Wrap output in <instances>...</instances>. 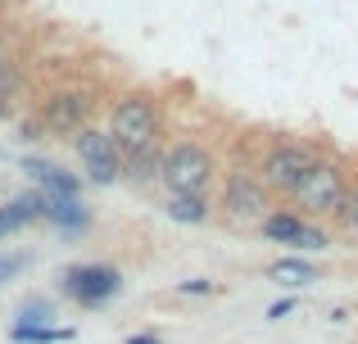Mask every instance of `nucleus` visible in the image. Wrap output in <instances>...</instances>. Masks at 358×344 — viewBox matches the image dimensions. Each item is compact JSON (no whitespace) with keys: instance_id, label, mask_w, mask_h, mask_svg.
<instances>
[{"instance_id":"1","label":"nucleus","mask_w":358,"mask_h":344,"mask_svg":"<svg viewBox=\"0 0 358 344\" xmlns=\"http://www.w3.org/2000/svg\"><path fill=\"white\" fill-rule=\"evenodd\" d=\"M218 154L200 141H173L164 150V186L168 195H209L218 186Z\"/></svg>"},{"instance_id":"2","label":"nucleus","mask_w":358,"mask_h":344,"mask_svg":"<svg viewBox=\"0 0 358 344\" xmlns=\"http://www.w3.org/2000/svg\"><path fill=\"white\" fill-rule=\"evenodd\" d=\"M345 195H350V172H345V163L317 159L313 168L304 172V181L290 190V200H295L299 218L317 222V218H336L341 204H345Z\"/></svg>"},{"instance_id":"3","label":"nucleus","mask_w":358,"mask_h":344,"mask_svg":"<svg viewBox=\"0 0 358 344\" xmlns=\"http://www.w3.org/2000/svg\"><path fill=\"white\" fill-rule=\"evenodd\" d=\"M109 136H114V145L122 154L131 150H145V145L159 141V132H164V118H159V105L150 96H118L114 105H109Z\"/></svg>"},{"instance_id":"4","label":"nucleus","mask_w":358,"mask_h":344,"mask_svg":"<svg viewBox=\"0 0 358 344\" xmlns=\"http://www.w3.org/2000/svg\"><path fill=\"white\" fill-rule=\"evenodd\" d=\"M218 213L231 222V227H259V222L272 213V190H268V186H263L254 172L231 168V172H222Z\"/></svg>"},{"instance_id":"5","label":"nucleus","mask_w":358,"mask_h":344,"mask_svg":"<svg viewBox=\"0 0 358 344\" xmlns=\"http://www.w3.org/2000/svg\"><path fill=\"white\" fill-rule=\"evenodd\" d=\"M317 159H322V154H317L313 145H304V141H272L268 150L259 154V168H254V177H259L268 190L290 195L299 181H304V172L313 168Z\"/></svg>"},{"instance_id":"6","label":"nucleus","mask_w":358,"mask_h":344,"mask_svg":"<svg viewBox=\"0 0 358 344\" xmlns=\"http://www.w3.org/2000/svg\"><path fill=\"white\" fill-rule=\"evenodd\" d=\"M91 114H96V100L82 87H55L36 105V118L50 136H78L82 127H91Z\"/></svg>"},{"instance_id":"7","label":"nucleus","mask_w":358,"mask_h":344,"mask_svg":"<svg viewBox=\"0 0 358 344\" xmlns=\"http://www.w3.org/2000/svg\"><path fill=\"white\" fill-rule=\"evenodd\" d=\"M59 290H64V299H73L78 308H105L122 290V272L114 263H78L59 276Z\"/></svg>"},{"instance_id":"8","label":"nucleus","mask_w":358,"mask_h":344,"mask_svg":"<svg viewBox=\"0 0 358 344\" xmlns=\"http://www.w3.org/2000/svg\"><path fill=\"white\" fill-rule=\"evenodd\" d=\"M73 154H78L82 168H87V181H96V186L122 181V150L114 145L109 132H100V127H82V132L73 136Z\"/></svg>"},{"instance_id":"9","label":"nucleus","mask_w":358,"mask_h":344,"mask_svg":"<svg viewBox=\"0 0 358 344\" xmlns=\"http://www.w3.org/2000/svg\"><path fill=\"white\" fill-rule=\"evenodd\" d=\"M32 222H45V195L36 190V186L0 204V240L14 236V231H23V227H32Z\"/></svg>"},{"instance_id":"10","label":"nucleus","mask_w":358,"mask_h":344,"mask_svg":"<svg viewBox=\"0 0 358 344\" xmlns=\"http://www.w3.org/2000/svg\"><path fill=\"white\" fill-rule=\"evenodd\" d=\"M164 150L168 145H145V150H131L122 154V181L127 186H155L164 181Z\"/></svg>"},{"instance_id":"11","label":"nucleus","mask_w":358,"mask_h":344,"mask_svg":"<svg viewBox=\"0 0 358 344\" xmlns=\"http://www.w3.org/2000/svg\"><path fill=\"white\" fill-rule=\"evenodd\" d=\"M23 172L36 181V190H41L45 200H59V195H78L82 190L78 177L64 172V168H55V163H45V159H23Z\"/></svg>"},{"instance_id":"12","label":"nucleus","mask_w":358,"mask_h":344,"mask_svg":"<svg viewBox=\"0 0 358 344\" xmlns=\"http://www.w3.org/2000/svg\"><path fill=\"white\" fill-rule=\"evenodd\" d=\"M45 222H55L64 236H82L91 227V209L78 195H59V200H45Z\"/></svg>"},{"instance_id":"13","label":"nucleus","mask_w":358,"mask_h":344,"mask_svg":"<svg viewBox=\"0 0 358 344\" xmlns=\"http://www.w3.org/2000/svg\"><path fill=\"white\" fill-rule=\"evenodd\" d=\"M164 213L173 222H182V227H204V222H209L218 209H213L209 195H168V200H164Z\"/></svg>"},{"instance_id":"14","label":"nucleus","mask_w":358,"mask_h":344,"mask_svg":"<svg viewBox=\"0 0 358 344\" xmlns=\"http://www.w3.org/2000/svg\"><path fill=\"white\" fill-rule=\"evenodd\" d=\"M304 222H308V218H299L295 209H272L268 218L259 222V231L272 240V245H290V249H295V240H299V227H304Z\"/></svg>"},{"instance_id":"15","label":"nucleus","mask_w":358,"mask_h":344,"mask_svg":"<svg viewBox=\"0 0 358 344\" xmlns=\"http://www.w3.org/2000/svg\"><path fill=\"white\" fill-rule=\"evenodd\" d=\"M268 276H272V281H281V285H313L317 281V267L308 263V258H277V263L268 267Z\"/></svg>"},{"instance_id":"16","label":"nucleus","mask_w":358,"mask_h":344,"mask_svg":"<svg viewBox=\"0 0 358 344\" xmlns=\"http://www.w3.org/2000/svg\"><path fill=\"white\" fill-rule=\"evenodd\" d=\"M14 344H69L73 327H9Z\"/></svg>"},{"instance_id":"17","label":"nucleus","mask_w":358,"mask_h":344,"mask_svg":"<svg viewBox=\"0 0 358 344\" xmlns=\"http://www.w3.org/2000/svg\"><path fill=\"white\" fill-rule=\"evenodd\" d=\"M50 317H55V304L50 299H32V304H23V308H18V322H14V327H50Z\"/></svg>"},{"instance_id":"18","label":"nucleus","mask_w":358,"mask_h":344,"mask_svg":"<svg viewBox=\"0 0 358 344\" xmlns=\"http://www.w3.org/2000/svg\"><path fill=\"white\" fill-rule=\"evenodd\" d=\"M327 245H331V231L327 227H317V222H304V227H299V240H295L299 254H313V249H327Z\"/></svg>"},{"instance_id":"19","label":"nucleus","mask_w":358,"mask_h":344,"mask_svg":"<svg viewBox=\"0 0 358 344\" xmlns=\"http://www.w3.org/2000/svg\"><path fill=\"white\" fill-rule=\"evenodd\" d=\"M18 91H23V73H18V63L14 59H0V96L14 100Z\"/></svg>"},{"instance_id":"20","label":"nucleus","mask_w":358,"mask_h":344,"mask_svg":"<svg viewBox=\"0 0 358 344\" xmlns=\"http://www.w3.org/2000/svg\"><path fill=\"white\" fill-rule=\"evenodd\" d=\"M336 218L345 222V231H350V236H358V181L350 186V195H345V204H341V213H336Z\"/></svg>"},{"instance_id":"21","label":"nucleus","mask_w":358,"mask_h":344,"mask_svg":"<svg viewBox=\"0 0 358 344\" xmlns=\"http://www.w3.org/2000/svg\"><path fill=\"white\" fill-rule=\"evenodd\" d=\"M27 267V254H0V285L5 281H14L18 272Z\"/></svg>"},{"instance_id":"22","label":"nucleus","mask_w":358,"mask_h":344,"mask_svg":"<svg viewBox=\"0 0 358 344\" xmlns=\"http://www.w3.org/2000/svg\"><path fill=\"white\" fill-rule=\"evenodd\" d=\"M177 290H182V294H218V285H213V281H200V276H195V281H182Z\"/></svg>"},{"instance_id":"23","label":"nucleus","mask_w":358,"mask_h":344,"mask_svg":"<svg viewBox=\"0 0 358 344\" xmlns=\"http://www.w3.org/2000/svg\"><path fill=\"white\" fill-rule=\"evenodd\" d=\"M290 313H295V299L286 294V299H277V304L268 308V322H281V317H290Z\"/></svg>"},{"instance_id":"24","label":"nucleus","mask_w":358,"mask_h":344,"mask_svg":"<svg viewBox=\"0 0 358 344\" xmlns=\"http://www.w3.org/2000/svg\"><path fill=\"white\" fill-rule=\"evenodd\" d=\"M127 344H164L155 331H141V336H127Z\"/></svg>"},{"instance_id":"25","label":"nucleus","mask_w":358,"mask_h":344,"mask_svg":"<svg viewBox=\"0 0 358 344\" xmlns=\"http://www.w3.org/2000/svg\"><path fill=\"white\" fill-rule=\"evenodd\" d=\"M0 118H9V100L5 96H0Z\"/></svg>"},{"instance_id":"26","label":"nucleus","mask_w":358,"mask_h":344,"mask_svg":"<svg viewBox=\"0 0 358 344\" xmlns=\"http://www.w3.org/2000/svg\"><path fill=\"white\" fill-rule=\"evenodd\" d=\"M0 59H5V32H0Z\"/></svg>"}]
</instances>
